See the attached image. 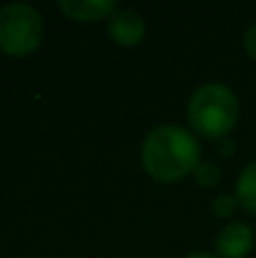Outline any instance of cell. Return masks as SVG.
<instances>
[{
	"instance_id": "obj_4",
	"label": "cell",
	"mask_w": 256,
	"mask_h": 258,
	"mask_svg": "<svg viewBox=\"0 0 256 258\" xmlns=\"http://www.w3.org/2000/svg\"><path fill=\"white\" fill-rule=\"evenodd\" d=\"M107 34L113 43L122 48H134L145 39V21L134 9H116L109 16Z\"/></svg>"
},
{
	"instance_id": "obj_5",
	"label": "cell",
	"mask_w": 256,
	"mask_h": 258,
	"mask_svg": "<svg viewBox=\"0 0 256 258\" xmlns=\"http://www.w3.org/2000/svg\"><path fill=\"white\" fill-rule=\"evenodd\" d=\"M254 231L245 222H229L216 238L218 258H245L252 251Z\"/></svg>"
},
{
	"instance_id": "obj_1",
	"label": "cell",
	"mask_w": 256,
	"mask_h": 258,
	"mask_svg": "<svg viewBox=\"0 0 256 258\" xmlns=\"http://www.w3.org/2000/svg\"><path fill=\"white\" fill-rule=\"evenodd\" d=\"M200 143L188 129L179 125H159L145 136L141 145V165L161 183H175L195 174L202 163Z\"/></svg>"
},
{
	"instance_id": "obj_11",
	"label": "cell",
	"mask_w": 256,
	"mask_h": 258,
	"mask_svg": "<svg viewBox=\"0 0 256 258\" xmlns=\"http://www.w3.org/2000/svg\"><path fill=\"white\" fill-rule=\"evenodd\" d=\"M184 258H218V256L207 254V251H193V254H186Z\"/></svg>"
},
{
	"instance_id": "obj_9",
	"label": "cell",
	"mask_w": 256,
	"mask_h": 258,
	"mask_svg": "<svg viewBox=\"0 0 256 258\" xmlns=\"http://www.w3.org/2000/svg\"><path fill=\"white\" fill-rule=\"evenodd\" d=\"M236 204H238V200H236V197L222 195V197H218V200H216V204H213V211H216L220 218H229V215L236 211Z\"/></svg>"
},
{
	"instance_id": "obj_6",
	"label": "cell",
	"mask_w": 256,
	"mask_h": 258,
	"mask_svg": "<svg viewBox=\"0 0 256 258\" xmlns=\"http://www.w3.org/2000/svg\"><path fill=\"white\" fill-rule=\"evenodd\" d=\"M59 9L66 14L71 21L80 23H95L111 16L116 12L113 0H59Z\"/></svg>"
},
{
	"instance_id": "obj_7",
	"label": "cell",
	"mask_w": 256,
	"mask_h": 258,
	"mask_svg": "<svg viewBox=\"0 0 256 258\" xmlns=\"http://www.w3.org/2000/svg\"><path fill=\"white\" fill-rule=\"evenodd\" d=\"M236 200L249 213H256V161L247 163L236 181Z\"/></svg>"
},
{
	"instance_id": "obj_3",
	"label": "cell",
	"mask_w": 256,
	"mask_h": 258,
	"mask_svg": "<svg viewBox=\"0 0 256 258\" xmlns=\"http://www.w3.org/2000/svg\"><path fill=\"white\" fill-rule=\"evenodd\" d=\"M43 18L27 3L0 7V50L9 57H27L41 45Z\"/></svg>"
},
{
	"instance_id": "obj_10",
	"label": "cell",
	"mask_w": 256,
	"mask_h": 258,
	"mask_svg": "<svg viewBox=\"0 0 256 258\" xmlns=\"http://www.w3.org/2000/svg\"><path fill=\"white\" fill-rule=\"evenodd\" d=\"M243 43H245V50H247L249 57L256 59V23L247 27V32H245V36H243Z\"/></svg>"
},
{
	"instance_id": "obj_8",
	"label": "cell",
	"mask_w": 256,
	"mask_h": 258,
	"mask_svg": "<svg viewBox=\"0 0 256 258\" xmlns=\"http://www.w3.org/2000/svg\"><path fill=\"white\" fill-rule=\"evenodd\" d=\"M195 179H198V183H202V186H216V183L220 181V170L213 163H200L198 170H195Z\"/></svg>"
},
{
	"instance_id": "obj_2",
	"label": "cell",
	"mask_w": 256,
	"mask_h": 258,
	"mask_svg": "<svg viewBox=\"0 0 256 258\" xmlns=\"http://www.w3.org/2000/svg\"><path fill=\"white\" fill-rule=\"evenodd\" d=\"M240 104L236 93L225 84H204L188 100V122L195 134L216 141L225 138L238 122Z\"/></svg>"
}]
</instances>
